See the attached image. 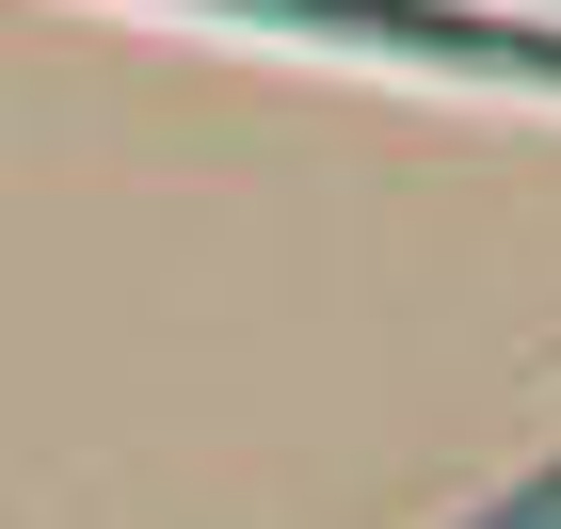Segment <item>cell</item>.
Masks as SVG:
<instances>
[{"label":"cell","instance_id":"obj_1","mask_svg":"<svg viewBox=\"0 0 561 529\" xmlns=\"http://www.w3.org/2000/svg\"><path fill=\"white\" fill-rule=\"evenodd\" d=\"M193 16H241V33H321L369 48V65H417V81H497V96H561V33L546 16H466V0H193Z\"/></svg>","mask_w":561,"mask_h":529},{"label":"cell","instance_id":"obj_2","mask_svg":"<svg viewBox=\"0 0 561 529\" xmlns=\"http://www.w3.org/2000/svg\"><path fill=\"white\" fill-rule=\"evenodd\" d=\"M466 529H561V465H546V482H514L497 514H466Z\"/></svg>","mask_w":561,"mask_h":529}]
</instances>
